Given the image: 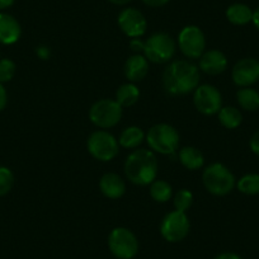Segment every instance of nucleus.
Returning a JSON list of instances; mask_svg holds the SVG:
<instances>
[{
	"instance_id": "obj_1",
	"label": "nucleus",
	"mask_w": 259,
	"mask_h": 259,
	"mask_svg": "<svg viewBox=\"0 0 259 259\" xmlns=\"http://www.w3.org/2000/svg\"><path fill=\"white\" fill-rule=\"evenodd\" d=\"M165 91L171 96H186L196 91L200 84V70L186 60H177L166 66L163 74Z\"/></svg>"
},
{
	"instance_id": "obj_2",
	"label": "nucleus",
	"mask_w": 259,
	"mask_h": 259,
	"mask_svg": "<svg viewBox=\"0 0 259 259\" xmlns=\"http://www.w3.org/2000/svg\"><path fill=\"white\" fill-rule=\"evenodd\" d=\"M127 178L138 186H149L158 176V160L153 151L139 149L133 151L124 163Z\"/></svg>"
},
{
	"instance_id": "obj_3",
	"label": "nucleus",
	"mask_w": 259,
	"mask_h": 259,
	"mask_svg": "<svg viewBox=\"0 0 259 259\" xmlns=\"http://www.w3.org/2000/svg\"><path fill=\"white\" fill-rule=\"evenodd\" d=\"M149 146L163 155H173L178 150L179 135L173 126L159 123L151 127L146 134Z\"/></svg>"
},
{
	"instance_id": "obj_4",
	"label": "nucleus",
	"mask_w": 259,
	"mask_h": 259,
	"mask_svg": "<svg viewBox=\"0 0 259 259\" xmlns=\"http://www.w3.org/2000/svg\"><path fill=\"white\" fill-rule=\"evenodd\" d=\"M202 181L206 189L215 196H226L233 191L236 184L234 174L220 163L207 166L203 171Z\"/></svg>"
},
{
	"instance_id": "obj_5",
	"label": "nucleus",
	"mask_w": 259,
	"mask_h": 259,
	"mask_svg": "<svg viewBox=\"0 0 259 259\" xmlns=\"http://www.w3.org/2000/svg\"><path fill=\"white\" fill-rule=\"evenodd\" d=\"M143 52L148 61L154 64H165L174 56L176 44L169 34L154 33L144 44Z\"/></svg>"
},
{
	"instance_id": "obj_6",
	"label": "nucleus",
	"mask_w": 259,
	"mask_h": 259,
	"mask_svg": "<svg viewBox=\"0 0 259 259\" xmlns=\"http://www.w3.org/2000/svg\"><path fill=\"white\" fill-rule=\"evenodd\" d=\"M89 154L101 161H111L118 155L119 144L113 135L99 130L92 134L87 143Z\"/></svg>"
},
{
	"instance_id": "obj_7",
	"label": "nucleus",
	"mask_w": 259,
	"mask_h": 259,
	"mask_svg": "<svg viewBox=\"0 0 259 259\" xmlns=\"http://www.w3.org/2000/svg\"><path fill=\"white\" fill-rule=\"evenodd\" d=\"M108 246L112 254L118 259H133L139 251L138 238L126 228H116L111 231Z\"/></svg>"
},
{
	"instance_id": "obj_8",
	"label": "nucleus",
	"mask_w": 259,
	"mask_h": 259,
	"mask_svg": "<svg viewBox=\"0 0 259 259\" xmlns=\"http://www.w3.org/2000/svg\"><path fill=\"white\" fill-rule=\"evenodd\" d=\"M89 118L99 128H111L121 121L122 107L113 99H101L92 106Z\"/></svg>"
},
{
	"instance_id": "obj_9",
	"label": "nucleus",
	"mask_w": 259,
	"mask_h": 259,
	"mask_svg": "<svg viewBox=\"0 0 259 259\" xmlns=\"http://www.w3.org/2000/svg\"><path fill=\"white\" fill-rule=\"evenodd\" d=\"M189 220L186 212L173 211L163 219L160 225L161 236L169 243H178L183 240L189 231Z\"/></svg>"
},
{
	"instance_id": "obj_10",
	"label": "nucleus",
	"mask_w": 259,
	"mask_h": 259,
	"mask_svg": "<svg viewBox=\"0 0 259 259\" xmlns=\"http://www.w3.org/2000/svg\"><path fill=\"white\" fill-rule=\"evenodd\" d=\"M178 44L184 56L188 59H198L206 49L205 34L198 27L187 26L179 33Z\"/></svg>"
},
{
	"instance_id": "obj_11",
	"label": "nucleus",
	"mask_w": 259,
	"mask_h": 259,
	"mask_svg": "<svg viewBox=\"0 0 259 259\" xmlns=\"http://www.w3.org/2000/svg\"><path fill=\"white\" fill-rule=\"evenodd\" d=\"M194 106L198 112L206 116L219 113L223 108V97L218 88L210 84L198 85L193 94Z\"/></svg>"
},
{
	"instance_id": "obj_12",
	"label": "nucleus",
	"mask_w": 259,
	"mask_h": 259,
	"mask_svg": "<svg viewBox=\"0 0 259 259\" xmlns=\"http://www.w3.org/2000/svg\"><path fill=\"white\" fill-rule=\"evenodd\" d=\"M233 81L240 88L251 87L259 81V60L254 57H245L241 59L234 65Z\"/></svg>"
},
{
	"instance_id": "obj_13",
	"label": "nucleus",
	"mask_w": 259,
	"mask_h": 259,
	"mask_svg": "<svg viewBox=\"0 0 259 259\" xmlns=\"http://www.w3.org/2000/svg\"><path fill=\"white\" fill-rule=\"evenodd\" d=\"M118 26L126 36L139 38L146 32V19L140 11L135 8H126L119 13Z\"/></svg>"
},
{
	"instance_id": "obj_14",
	"label": "nucleus",
	"mask_w": 259,
	"mask_h": 259,
	"mask_svg": "<svg viewBox=\"0 0 259 259\" xmlns=\"http://www.w3.org/2000/svg\"><path fill=\"white\" fill-rule=\"evenodd\" d=\"M228 68V59L219 50L203 52L200 60V69L208 75H219Z\"/></svg>"
},
{
	"instance_id": "obj_15",
	"label": "nucleus",
	"mask_w": 259,
	"mask_h": 259,
	"mask_svg": "<svg viewBox=\"0 0 259 259\" xmlns=\"http://www.w3.org/2000/svg\"><path fill=\"white\" fill-rule=\"evenodd\" d=\"M22 33L21 24L11 14L0 13V44L13 45Z\"/></svg>"
},
{
	"instance_id": "obj_16",
	"label": "nucleus",
	"mask_w": 259,
	"mask_h": 259,
	"mask_svg": "<svg viewBox=\"0 0 259 259\" xmlns=\"http://www.w3.org/2000/svg\"><path fill=\"white\" fill-rule=\"evenodd\" d=\"M149 73V61L145 56L138 54L128 57L124 64V75L133 83H138L145 79Z\"/></svg>"
},
{
	"instance_id": "obj_17",
	"label": "nucleus",
	"mask_w": 259,
	"mask_h": 259,
	"mask_svg": "<svg viewBox=\"0 0 259 259\" xmlns=\"http://www.w3.org/2000/svg\"><path fill=\"white\" fill-rule=\"evenodd\" d=\"M99 188L106 197L116 200L123 196L126 191V184L118 174L107 173L99 181Z\"/></svg>"
},
{
	"instance_id": "obj_18",
	"label": "nucleus",
	"mask_w": 259,
	"mask_h": 259,
	"mask_svg": "<svg viewBox=\"0 0 259 259\" xmlns=\"http://www.w3.org/2000/svg\"><path fill=\"white\" fill-rule=\"evenodd\" d=\"M226 18L230 23L235 24V26H245V24L250 23L251 19H253V11L246 4H231L226 9Z\"/></svg>"
},
{
	"instance_id": "obj_19",
	"label": "nucleus",
	"mask_w": 259,
	"mask_h": 259,
	"mask_svg": "<svg viewBox=\"0 0 259 259\" xmlns=\"http://www.w3.org/2000/svg\"><path fill=\"white\" fill-rule=\"evenodd\" d=\"M179 160L183 164L184 168L189 170H197L205 163L202 153L193 146H186L179 151Z\"/></svg>"
},
{
	"instance_id": "obj_20",
	"label": "nucleus",
	"mask_w": 259,
	"mask_h": 259,
	"mask_svg": "<svg viewBox=\"0 0 259 259\" xmlns=\"http://www.w3.org/2000/svg\"><path fill=\"white\" fill-rule=\"evenodd\" d=\"M239 106L248 112H254L259 109V92L255 89L246 87L240 88L236 93Z\"/></svg>"
},
{
	"instance_id": "obj_21",
	"label": "nucleus",
	"mask_w": 259,
	"mask_h": 259,
	"mask_svg": "<svg viewBox=\"0 0 259 259\" xmlns=\"http://www.w3.org/2000/svg\"><path fill=\"white\" fill-rule=\"evenodd\" d=\"M144 135L143 130L140 127L131 126L127 127L122 131V134L119 135V141L118 144L122 148L126 149H136L138 146L141 145V143L144 141Z\"/></svg>"
},
{
	"instance_id": "obj_22",
	"label": "nucleus",
	"mask_w": 259,
	"mask_h": 259,
	"mask_svg": "<svg viewBox=\"0 0 259 259\" xmlns=\"http://www.w3.org/2000/svg\"><path fill=\"white\" fill-rule=\"evenodd\" d=\"M140 91L133 83H127L119 87L116 92V101L121 107H131L138 102Z\"/></svg>"
},
{
	"instance_id": "obj_23",
	"label": "nucleus",
	"mask_w": 259,
	"mask_h": 259,
	"mask_svg": "<svg viewBox=\"0 0 259 259\" xmlns=\"http://www.w3.org/2000/svg\"><path fill=\"white\" fill-rule=\"evenodd\" d=\"M219 121L225 128H238L243 122V114L235 107H223L219 111Z\"/></svg>"
},
{
	"instance_id": "obj_24",
	"label": "nucleus",
	"mask_w": 259,
	"mask_h": 259,
	"mask_svg": "<svg viewBox=\"0 0 259 259\" xmlns=\"http://www.w3.org/2000/svg\"><path fill=\"white\" fill-rule=\"evenodd\" d=\"M173 189L171 186L165 181H154L150 184V196L156 202H168L171 197Z\"/></svg>"
},
{
	"instance_id": "obj_25",
	"label": "nucleus",
	"mask_w": 259,
	"mask_h": 259,
	"mask_svg": "<svg viewBox=\"0 0 259 259\" xmlns=\"http://www.w3.org/2000/svg\"><path fill=\"white\" fill-rule=\"evenodd\" d=\"M236 187L241 193L248 194V196H256L259 194V174H245L239 179Z\"/></svg>"
},
{
	"instance_id": "obj_26",
	"label": "nucleus",
	"mask_w": 259,
	"mask_h": 259,
	"mask_svg": "<svg viewBox=\"0 0 259 259\" xmlns=\"http://www.w3.org/2000/svg\"><path fill=\"white\" fill-rule=\"evenodd\" d=\"M193 202V194L188 189H181L177 192L176 197H174V207L177 211L186 212Z\"/></svg>"
},
{
	"instance_id": "obj_27",
	"label": "nucleus",
	"mask_w": 259,
	"mask_h": 259,
	"mask_svg": "<svg viewBox=\"0 0 259 259\" xmlns=\"http://www.w3.org/2000/svg\"><path fill=\"white\" fill-rule=\"evenodd\" d=\"M14 184V176L11 169L0 166V196L9 193Z\"/></svg>"
},
{
	"instance_id": "obj_28",
	"label": "nucleus",
	"mask_w": 259,
	"mask_h": 259,
	"mask_svg": "<svg viewBox=\"0 0 259 259\" xmlns=\"http://www.w3.org/2000/svg\"><path fill=\"white\" fill-rule=\"evenodd\" d=\"M16 74V64L9 59H0V83H7Z\"/></svg>"
},
{
	"instance_id": "obj_29",
	"label": "nucleus",
	"mask_w": 259,
	"mask_h": 259,
	"mask_svg": "<svg viewBox=\"0 0 259 259\" xmlns=\"http://www.w3.org/2000/svg\"><path fill=\"white\" fill-rule=\"evenodd\" d=\"M249 146H250V150L253 151L255 155L259 156V130L251 136L250 141H249Z\"/></svg>"
},
{
	"instance_id": "obj_30",
	"label": "nucleus",
	"mask_w": 259,
	"mask_h": 259,
	"mask_svg": "<svg viewBox=\"0 0 259 259\" xmlns=\"http://www.w3.org/2000/svg\"><path fill=\"white\" fill-rule=\"evenodd\" d=\"M7 102H8V96H7V91L4 88V85L0 83V111H3L7 106Z\"/></svg>"
},
{
	"instance_id": "obj_31",
	"label": "nucleus",
	"mask_w": 259,
	"mask_h": 259,
	"mask_svg": "<svg viewBox=\"0 0 259 259\" xmlns=\"http://www.w3.org/2000/svg\"><path fill=\"white\" fill-rule=\"evenodd\" d=\"M144 44H145V42H143L141 39L134 38L133 41L130 42V46H131V50H134L135 52H140L144 50Z\"/></svg>"
},
{
	"instance_id": "obj_32",
	"label": "nucleus",
	"mask_w": 259,
	"mask_h": 259,
	"mask_svg": "<svg viewBox=\"0 0 259 259\" xmlns=\"http://www.w3.org/2000/svg\"><path fill=\"white\" fill-rule=\"evenodd\" d=\"M36 52H37V55H38V56L41 57L42 60H47L50 57V50H49V47H46V46L37 47Z\"/></svg>"
},
{
	"instance_id": "obj_33",
	"label": "nucleus",
	"mask_w": 259,
	"mask_h": 259,
	"mask_svg": "<svg viewBox=\"0 0 259 259\" xmlns=\"http://www.w3.org/2000/svg\"><path fill=\"white\" fill-rule=\"evenodd\" d=\"M143 2L146 4V6L154 7V8H156V7L165 6V4L168 3L169 0H143Z\"/></svg>"
},
{
	"instance_id": "obj_34",
	"label": "nucleus",
	"mask_w": 259,
	"mask_h": 259,
	"mask_svg": "<svg viewBox=\"0 0 259 259\" xmlns=\"http://www.w3.org/2000/svg\"><path fill=\"white\" fill-rule=\"evenodd\" d=\"M215 259H243L241 256H239L238 254L231 253V251H226V253H221L216 256Z\"/></svg>"
},
{
	"instance_id": "obj_35",
	"label": "nucleus",
	"mask_w": 259,
	"mask_h": 259,
	"mask_svg": "<svg viewBox=\"0 0 259 259\" xmlns=\"http://www.w3.org/2000/svg\"><path fill=\"white\" fill-rule=\"evenodd\" d=\"M251 22H253L255 28L259 31V7L255 9V11H253V19H251Z\"/></svg>"
},
{
	"instance_id": "obj_36",
	"label": "nucleus",
	"mask_w": 259,
	"mask_h": 259,
	"mask_svg": "<svg viewBox=\"0 0 259 259\" xmlns=\"http://www.w3.org/2000/svg\"><path fill=\"white\" fill-rule=\"evenodd\" d=\"M13 3L14 0H0V11L9 8V7L13 6Z\"/></svg>"
},
{
	"instance_id": "obj_37",
	"label": "nucleus",
	"mask_w": 259,
	"mask_h": 259,
	"mask_svg": "<svg viewBox=\"0 0 259 259\" xmlns=\"http://www.w3.org/2000/svg\"><path fill=\"white\" fill-rule=\"evenodd\" d=\"M109 2L116 4V6H126V4H128L131 0H109Z\"/></svg>"
}]
</instances>
